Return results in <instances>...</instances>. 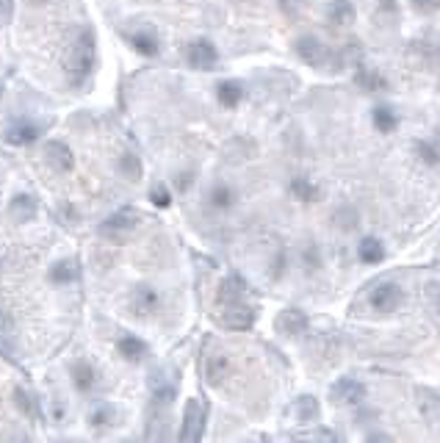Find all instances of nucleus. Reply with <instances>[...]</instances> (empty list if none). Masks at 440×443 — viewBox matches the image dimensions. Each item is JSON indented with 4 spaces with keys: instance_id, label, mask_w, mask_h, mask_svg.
<instances>
[{
    "instance_id": "obj_2",
    "label": "nucleus",
    "mask_w": 440,
    "mask_h": 443,
    "mask_svg": "<svg viewBox=\"0 0 440 443\" xmlns=\"http://www.w3.org/2000/svg\"><path fill=\"white\" fill-rule=\"evenodd\" d=\"M136 225H138V213H136L133 208H122V211H117L111 219L103 222L100 233H103L106 239H122V236L130 233Z\"/></svg>"
},
{
    "instance_id": "obj_21",
    "label": "nucleus",
    "mask_w": 440,
    "mask_h": 443,
    "mask_svg": "<svg viewBox=\"0 0 440 443\" xmlns=\"http://www.w3.org/2000/svg\"><path fill=\"white\" fill-rule=\"evenodd\" d=\"M357 84H360L363 89H369V92H377V89H385V86H388L385 78L380 75L377 69H365V67L357 69Z\"/></svg>"
},
{
    "instance_id": "obj_20",
    "label": "nucleus",
    "mask_w": 440,
    "mask_h": 443,
    "mask_svg": "<svg viewBox=\"0 0 440 443\" xmlns=\"http://www.w3.org/2000/svg\"><path fill=\"white\" fill-rule=\"evenodd\" d=\"M34 213H36V202H34L28 194H20V197L12 200V216H14L17 222H28Z\"/></svg>"
},
{
    "instance_id": "obj_10",
    "label": "nucleus",
    "mask_w": 440,
    "mask_h": 443,
    "mask_svg": "<svg viewBox=\"0 0 440 443\" xmlns=\"http://www.w3.org/2000/svg\"><path fill=\"white\" fill-rule=\"evenodd\" d=\"M415 399H418V410L429 424H440V394L429 391V388H415Z\"/></svg>"
},
{
    "instance_id": "obj_13",
    "label": "nucleus",
    "mask_w": 440,
    "mask_h": 443,
    "mask_svg": "<svg viewBox=\"0 0 440 443\" xmlns=\"http://www.w3.org/2000/svg\"><path fill=\"white\" fill-rule=\"evenodd\" d=\"M45 156H47L50 167L58 169V172H69L72 167H75V161H72V153L66 150V144H61V141H50L47 150H45Z\"/></svg>"
},
{
    "instance_id": "obj_31",
    "label": "nucleus",
    "mask_w": 440,
    "mask_h": 443,
    "mask_svg": "<svg viewBox=\"0 0 440 443\" xmlns=\"http://www.w3.org/2000/svg\"><path fill=\"white\" fill-rule=\"evenodd\" d=\"M426 302H429L432 313L440 319V283H429L426 285Z\"/></svg>"
},
{
    "instance_id": "obj_29",
    "label": "nucleus",
    "mask_w": 440,
    "mask_h": 443,
    "mask_svg": "<svg viewBox=\"0 0 440 443\" xmlns=\"http://www.w3.org/2000/svg\"><path fill=\"white\" fill-rule=\"evenodd\" d=\"M14 399H17V407L28 416V418H39V407H34V402H31V396L23 391V388H17L14 391Z\"/></svg>"
},
{
    "instance_id": "obj_34",
    "label": "nucleus",
    "mask_w": 440,
    "mask_h": 443,
    "mask_svg": "<svg viewBox=\"0 0 440 443\" xmlns=\"http://www.w3.org/2000/svg\"><path fill=\"white\" fill-rule=\"evenodd\" d=\"M153 202H156L158 208H169V191H167V189H156V191H153Z\"/></svg>"
},
{
    "instance_id": "obj_33",
    "label": "nucleus",
    "mask_w": 440,
    "mask_h": 443,
    "mask_svg": "<svg viewBox=\"0 0 440 443\" xmlns=\"http://www.w3.org/2000/svg\"><path fill=\"white\" fill-rule=\"evenodd\" d=\"M108 421H111V407H97L95 416H92V424L95 427H108Z\"/></svg>"
},
{
    "instance_id": "obj_25",
    "label": "nucleus",
    "mask_w": 440,
    "mask_h": 443,
    "mask_svg": "<svg viewBox=\"0 0 440 443\" xmlns=\"http://www.w3.org/2000/svg\"><path fill=\"white\" fill-rule=\"evenodd\" d=\"M291 191L297 194L302 202H316V200H319V189H316L310 180H305V178H297V180H293V183H291Z\"/></svg>"
},
{
    "instance_id": "obj_28",
    "label": "nucleus",
    "mask_w": 440,
    "mask_h": 443,
    "mask_svg": "<svg viewBox=\"0 0 440 443\" xmlns=\"http://www.w3.org/2000/svg\"><path fill=\"white\" fill-rule=\"evenodd\" d=\"M330 17H332V23H338V25H346V23H349L352 17H354V9H352V6L346 3V0H338V3L332 6V14H330Z\"/></svg>"
},
{
    "instance_id": "obj_16",
    "label": "nucleus",
    "mask_w": 440,
    "mask_h": 443,
    "mask_svg": "<svg viewBox=\"0 0 440 443\" xmlns=\"http://www.w3.org/2000/svg\"><path fill=\"white\" fill-rule=\"evenodd\" d=\"M357 255H360V261H363V263H380V261L385 258L382 241H380V239H374V236L363 239V241H360V247H357Z\"/></svg>"
},
{
    "instance_id": "obj_22",
    "label": "nucleus",
    "mask_w": 440,
    "mask_h": 443,
    "mask_svg": "<svg viewBox=\"0 0 440 443\" xmlns=\"http://www.w3.org/2000/svg\"><path fill=\"white\" fill-rule=\"evenodd\" d=\"M119 352H122L127 360H141L144 352H147V344H144L141 338H136V335H125V338L119 341Z\"/></svg>"
},
{
    "instance_id": "obj_23",
    "label": "nucleus",
    "mask_w": 440,
    "mask_h": 443,
    "mask_svg": "<svg viewBox=\"0 0 440 443\" xmlns=\"http://www.w3.org/2000/svg\"><path fill=\"white\" fill-rule=\"evenodd\" d=\"M293 413H297V418L302 424H310L319 416V405H316L313 396H302V399H297V405H293Z\"/></svg>"
},
{
    "instance_id": "obj_9",
    "label": "nucleus",
    "mask_w": 440,
    "mask_h": 443,
    "mask_svg": "<svg viewBox=\"0 0 440 443\" xmlns=\"http://www.w3.org/2000/svg\"><path fill=\"white\" fill-rule=\"evenodd\" d=\"M188 64L194 69H210L216 64V47L208 42V39H199L194 45H188Z\"/></svg>"
},
{
    "instance_id": "obj_26",
    "label": "nucleus",
    "mask_w": 440,
    "mask_h": 443,
    "mask_svg": "<svg viewBox=\"0 0 440 443\" xmlns=\"http://www.w3.org/2000/svg\"><path fill=\"white\" fill-rule=\"evenodd\" d=\"M50 277H53L56 283H72V280L78 277L75 263H72V261H61V263H56V266H53V272H50Z\"/></svg>"
},
{
    "instance_id": "obj_15",
    "label": "nucleus",
    "mask_w": 440,
    "mask_h": 443,
    "mask_svg": "<svg viewBox=\"0 0 440 443\" xmlns=\"http://www.w3.org/2000/svg\"><path fill=\"white\" fill-rule=\"evenodd\" d=\"M36 136H39V128L31 125V122H17L6 130L9 144H31V141H36Z\"/></svg>"
},
{
    "instance_id": "obj_36",
    "label": "nucleus",
    "mask_w": 440,
    "mask_h": 443,
    "mask_svg": "<svg viewBox=\"0 0 440 443\" xmlns=\"http://www.w3.org/2000/svg\"><path fill=\"white\" fill-rule=\"evenodd\" d=\"M188 180H194V178H191V175H180V180H178V189H180V191H186V189H188Z\"/></svg>"
},
{
    "instance_id": "obj_7",
    "label": "nucleus",
    "mask_w": 440,
    "mask_h": 443,
    "mask_svg": "<svg viewBox=\"0 0 440 443\" xmlns=\"http://www.w3.org/2000/svg\"><path fill=\"white\" fill-rule=\"evenodd\" d=\"M202 421H205V405L199 399H191L186 405V418H183V432H180V440L188 443V440H197L199 432H202Z\"/></svg>"
},
{
    "instance_id": "obj_6",
    "label": "nucleus",
    "mask_w": 440,
    "mask_h": 443,
    "mask_svg": "<svg viewBox=\"0 0 440 443\" xmlns=\"http://www.w3.org/2000/svg\"><path fill=\"white\" fill-rule=\"evenodd\" d=\"M330 396L335 405H360L365 399V385L352 377H343L330 388Z\"/></svg>"
},
{
    "instance_id": "obj_17",
    "label": "nucleus",
    "mask_w": 440,
    "mask_h": 443,
    "mask_svg": "<svg viewBox=\"0 0 440 443\" xmlns=\"http://www.w3.org/2000/svg\"><path fill=\"white\" fill-rule=\"evenodd\" d=\"M72 380H75V388H78V391H92L97 374H95V368H92L86 360H81V363L72 366Z\"/></svg>"
},
{
    "instance_id": "obj_30",
    "label": "nucleus",
    "mask_w": 440,
    "mask_h": 443,
    "mask_svg": "<svg viewBox=\"0 0 440 443\" xmlns=\"http://www.w3.org/2000/svg\"><path fill=\"white\" fill-rule=\"evenodd\" d=\"M122 172L136 183V180H141V167H138V158L136 156H122Z\"/></svg>"
},
{
    "instance_id": "obj_1",
    "label": "nucleus",
    "mask_w": 440,
    "mask_h": 443,
    "mask_svg": "<svg viewBox=\"0 0 440 443\" xmlns=\"http://www.w3.org/2000/svg\"><path fill=\"white\" fill-rule=\"evenodd\" d=\"M92 67H95V36H92V31H84V36L72 47L69 69H72V75H75V81H81L92 72Z\"/></svg>"
},
{
    "instance_id": "obj_24",
    "label": "nucleus",
    "mask_w": 440,
    "mask_h": 443,
    "mask_svg": "<svg viewBox=\"0 0 440 443\" xmlns=\"http://www.w3.org/2000/svg\"><path fill=\"white\" fill-rule=\"evenodd\" d=\"M208 200H210V205H213V208H230V205L236 202V194H233V189H230V186L219 183V186H213V189H210Z\"/></svg>"
},
{
    "instance_id": "obj_32",
    "label": "nucleus",
    "mask_w": 440,
    "mask_h": 443,
    "mask_svg": "<svg viewBox=\"0 0 440 443\" xmlns=\"http://www.w3.org/2000/svg\"><path fill=\"white\" fill-rule=\"evenodd\" d=\"M418 153L424 156V161H426V164H437V158H440V156H437V150H435L432 144H426V141H421V144H418Z\"/></svg>"
},
{
    "instance_id": "obj_3",
    "label": "nucleus",
    "mask_w": 440,
    "mask_h": 443,
    "mask_svg": "<svg viewBox=\"0 0 440 443\" xmlns=\"http://www.w3.org/2000/svg\"><path fill=\"white\" fill-rule=\"evenodd\" d=\"M219 322H222L228 330H249L252 322H255V311L244 302L239 305H222L219 311Z\"/></svg>"
},
{
    "instance_id": "obj_18",
    "label": "nucleus",
    "mask_w": 440,
    "mask_h": 443,
    "mask_svg": "<svg viewBox=\"0 0 440 443\" xmlns=\"http://www.w3.org/2000/svg\"><path fill=\"white\" fill-rule=\"evenodd\" d=\"M216 97H219V103H222L225 108H236V106L241 103L244 92H241V86H239L236 81H225V84H219Z\"/></svg>"
},
{
    "instance_id": "obj_4",
    "label": "nucleus",
    "mask_w": 440,
    "mask_h": 443,
    "mask_svg": "<svg viewBox=\"0 0 440 443\" xmlns=\"http://www.w3.org/2000/svg\"><path fill=\"white\" fill-rule=\"evenodd\" d=\"M402 305V288L396 283H380L371 291V308L380 313H393Z\"/></svg>"
},
{
    "instance_id": "obj_14",
    "label": "nucleus",
    "mask_w": 440,
    "mask_h": 443,
    "mask_svg": "<svg viewBox=\"0 0 440 443\" xmlns=\"http://www.w3.org/2000/svg\"><path fill=\"white\" fill-rule=\"evenodd\" d=\"M130 308H133V313H136V316H147V313H153V311L158 308V294H156L153 288H138V291H136V297H133V302H130Z\"/></svg>"
},
{
    "instance_id": "obj_35",
    "label": "nucleus",
    "mask_w": 440,
    "mask_h": 443,
    "mask_svg": "<svg viewBox=\"0 0 440 443\" xmlns=\"http://www.w3.org/2000/svg\"><path fill=\"white\" fill-rule=\"evenodd\" d=\"M413 3H415L418 12H435V9H440V0H413Z\"/></svg>"
},
{
    "instance_id": "obj_37",
    "label": "nucleus",
    "mask_w": 440,
    "mask_h": 443,
    "mask_svg": "<svg viewBox=\"0 0 440 443\" xmlns=\"http://www.w3.org/2000/svg\"><path fill=\"white\" fill-rule=\"evenodd\" d=\"M6 330H9V319L0 313V335H6Z\"/></svg>"
},
{
    "instance_id": "obj_38",
    "label": "nucleus",
    "mask_w": 440,
    "mask_h": 443,
    "mask_svg": "<svg viewBox=\"0 0 440 443\" xmlns=\"http://www.w3.org/2000/svg\"><path fill=\"white\" fill-rule=\"evenodd\" d=\"M34 3H42V0H34Z\"/></svg>"
},
{
    "instance_id": "obj_19",
    "label": "nucleus",
    "mask_w": 440,
    "mask_h": 443,
    "mask_svg": "<svg viewBox=\"0 0 440 443\" xmlns=\"http://www.w3.org/2000/svg\"><path fill=\"white\" fill-rule=\"evenodd\" d=\"M374 125L380 133H393L399 128V117L388 106H380V108H374Z\"/></svg>"
},
{
    "instance_id": "obj_5",
    "label": "nucleus",
    "mask_w": 440,
    "mask_h": 443,
    "mask_svg": "<svg viewBox=\"0 0 440 443\" xmlns=\"http://www.w3.org/2000/svg\"><path fill=\"white\" fill-rule=\"evenodd\" d=\"M233 374V360L225 352H208L205 357V380L210 385H222Z\"/></svg>"
},
{
    "instance_id": "obj_12",
    "label": "nucleus",
    "mask_w": 440,
    "mask_h": 443,
    "mask_svg": "<svg viewBox=\"0 0 440 443\" xmlns=\"http://www.w3.org/2000/svg\"><path fill=\"white\" fill-rule=\"evenodd\" d=\"M305 327H308V316L302 311H297V308L282 311L280 319H277V330L285 333V335H300Z\"/></svg>"
},
{
    "instance_id": "obj_8",
    "label": "nucleus",
    "mask_w": 440,
    "mask_h": 443,
    "mask_svg": "<svg viewBox=\"0 0 440 443\" xmlns=\"http://www.w3.org/2000/svg\"><path fill=\"white\" fill-rule=\"evenodd\" d=\"M297 53H300V58H302L305 64H310V67H324V61H327V47H324L316 36H302V39L297 42Z\"/></svg>"
},
{
    "instance_id": "obj_11",
    "label": "nucleus",
    "mask_w": 440,
    "mask_h": 443,
    "mask_svg": "<svg viewBox=\"0 0 440 443\" xmlns=\"http://www.w3.org/2000/svg\"><path fill=\"white\" fill-rule=\"evenodd\" d=\"M247 297V285L239 277H228L219 285V305H239Z\"/></svg>"
},
{
    "instance_id": "obj_27",
    "label": "nucleus",
    "mask_w": 440,
    "mask_h": 443,
    "mask_svg": "<svg viewBox=\"0 0 440 443\" xmlns=\"http://www.w3.org/2000/svg\"><path fill=\"white\" fill-rule=\"evenodd\" d=\"M133 45H136V50L144 53V56H156V53H158V42H156V36H150V34H136V36H133Z\"/></svg>"
}]
</instances>
